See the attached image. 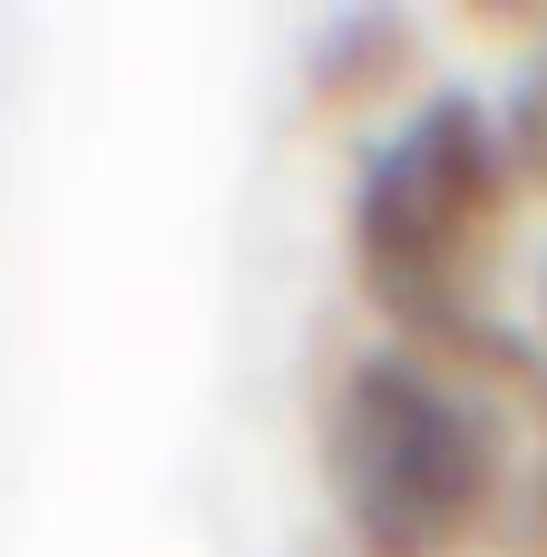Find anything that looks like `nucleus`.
<instances>
[{
    "label": "nucleus",
    "mask_w": 547,
    "mask_h": 557,
    "mask_svg": "<svg viewBox=\"0 0 547 557\" xmlns=\"http://www.w3.org/2000/svg\"><path fill=\"white\" fill-rule=\"evenodd\" d=\"M509 137L499 108L440 88L421 98L352 176V274L431 352H489L499 333V215H509Z\"/></svg>",
    "instance_id": "obj_2"
},
{
    "label": "nucleus",
    "mask_w": 547,
    "mask_h": 557,
    "mask_svg": "<svg viewBox=\"0 0 547 557\" xmlns=\"http://www.w3.org/2000/svg\"><path fill=\"white\" fill-rule=\"evenodd\" d=\"M323 490L352 557H460L547 539V382L519 343H372L323 401Z\"/></svg>",
    "instance_id": "obj_1"
},
{
    "label": "nucleus",
    "mask_w": 547,
    "mask_h": 557,
    "mask_svg": "<svg viewBox=\"0 0 547 557\" xmlns=\"http://www.w3.org/2000/svg\"><path fill=\"white\" fill-rule=\"evenodd\" d=\"M499 137H509L519 186H547V49L519 69V88H509V108H499Z\"/></svg>",
    "instance_id": "obj_4"
},
{
    "label": "nucleus",
    "mask_w": 547,
    "mask_h": 557,
    "mask_svg": "<svg viewBox=\"0 0 547 557\" xmlns=\"http://www.w3.org/2000/svg\"><path fill=\"white\" fill-rule=\"evenodd\" d=\"M401 49H411V20H401V10H352V20H333V29L313 39V88H323V98L382 88V78L401 69Z\"/></svg>",
    "instance_id": "obj_3"
}]
</instances>
